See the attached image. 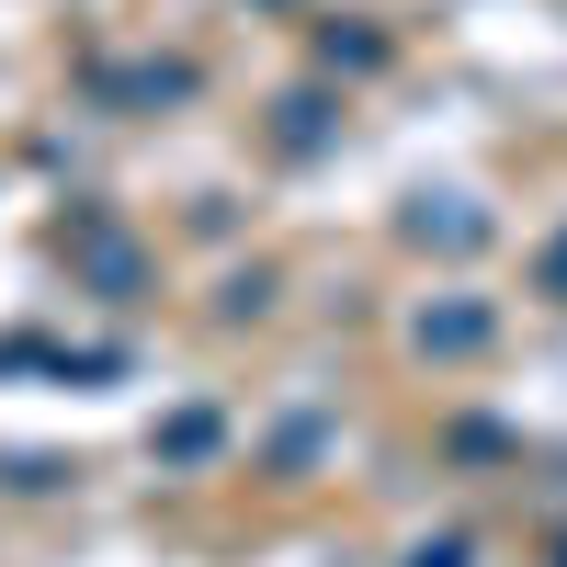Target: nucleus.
Returning <instances> with one entry per match:
<instances>
[{
	"label": "nucleus",
	"mask_w": 567,
	"mask_h": 567,
	"mask_svg": "<svg viewBox=\"0 0 567 567\" xmlns=\"http://www.w3.org/2000/svg\"><path fill=\"white\" fill-rule=\"evenodd\" d=\"M545 284H556V296H567V250H556V261H545Z\"/></svg>",
	"instance_id": "f257e3e1"
}]
</instances>
